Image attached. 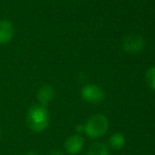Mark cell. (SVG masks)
I'll list each match as a JSON object with an SVG mask.
<instances>
[{"label": "cell", "instance_id": "obj_14", "mask_svg": "<svg viewBox=\"0 0 155 155\" xmlns=\"http://www.w3.org/2000/svg\"><path fill=\"white\" fill-rule=\"evenodd\" d=\"M0 136H1V129H0Z\"/></svg>", "mask_w": 155, "mask_h": 155}, {"label": "cell", "instance_id": "obj_10", "mask_svg": "<svg viewBox=\"0 0 155 155\" xmlns=\"http://www.w3.org/2000/svg\"><path fill=\"white\" fill-rule=\"evenodd\" d=\"M146 82L148 86L155 91V66L150 67L146 72Z\"/></svg>", "mask_w": 155, "mask_h": 155}, {"label": "cell", "instance_id": "obj_3", "mask_svg": "<svg viewBox=\"0 0 155 155\" xmlns=\"http://www.w3.org/2000/svg\"><path fill=\"white\" fill-rule=\"evenodd\" d=\"M82 100L91 104H99L104 100V91L100 86L95 84H87L80 90Z\"/></svg>", "mask_w": 155, "mask_h": 155}, {"label": "cell", "instance_id": "obj_6", "mask_svg": "<svg viewBox=\"0 0 155 155\" xmlns=\"http://www.w3.org/2000/svg\"><path fill=\"white\" fill-rule=\"evenodd\" d=\"M55 95L56 91L54 87L50 84H45L40 86V88L37 91V99H38L39 104L47 106L55 98Z\"/></svg>", "mask_w": 155, "mask_h": 155}, {"label": "cell", "instance_id": "obj_1", "mask_svg": "<svg viewBox=\"0 0 155 155\" xmlns=\"http://www.w3.org/2000/svg\"><path fill=\"white\" fill-rule=\"evenodd\" d=\"M27 123L33 132H43L50 123V115L47 106L39 103L31 106L27 114Z\"/></svg>", "mask_w": 155, "mask_h": 155}, {"label": "cell", "instance_id": "obj_4", "mask_svg": "<svg viewBox=\"0 0 155 155\" xmlns=\"http://www.w3.org/2000/svg\"><path fill=\"white\" fill-rule=\"evenodd\" d=\"M145 48V39L138 34H130L123 41V49L127 53L137 54Z\"/></svg>", "mask_w": 155, "mask_h": 155}, {"label": "cell", "instance_id": "obj_12", "mask_svg": "<svg viewBox=\"0 0 155 155\" xmlns=\"http://www.w3.org/2000/svg\"><path fill=\"white\" fill-rule=\"evenodd\" d=\"M50 155H63V154H62V152L57 151V150H56V151L51 152V153H50Z\"/></svg>", "mask_w": 155, "mask_h": 155}, {"label": "cell", "instance_id": "obj_13", "mask_svg": "<svg viewBox=\"0 0 155 155\" xmlns=\"http://www.w3.org/2000/svg\"><path fill=\"white\" fill-rule=\"evenodd\" d=\"M25 155H39V154L36 153V152H28V153H25Z\"/></svg>", "mask_w": 155, "mask_h": 155}, {"label": "cell", "instance_id": "obj_7", "mask_svg": "<svg viewBox=\"0 0 155 155\" xmlns=\"http://www.w3.org/2000/svg\"><path fill=\"white\" fill-rule=\"evenodd\" d=\"M14 36V27L8 20L0 21V44L4 45L12 41Z\"/></svg>", "mask_w": 155, "mask_h": 155}, {"label": "cell", "instance_id": "obj_11", "mask_svg": "<svg viewBox=\"0 0 155 155\" xmlns=\"http://www.w3.org/2000/svg\"><path fill=\"white\" fill-rule=\"evenodd\" d=\"M84 124H79V125L76 126V132H77V134H81V133H84Z\"/></svg>", "mask_w": 155, "mask_h": 155}, {"label": "cell", "instance_id": "obj_2", "mask_svg": "<svg viewBox=\"0 0 155 155\" xmlns=\"http://www.w3.org/2000/svg\"><path fill=\"white\" fill-rule=\"evenodd\" d=\"M84 126V134H86L89 138H100V137L104 136L108 132L109 120L104 115L95 114L87 120Z\"/></svg>", "mask_w": 155, "mask_h": 155}, {"label": "cell", "instance_id": "obj_8", "mask_svg": "<svg viewBox=\"0 0 155 155\" xmlns=\"http://www.w3.org/2000/svg\"><path fill=\"white\" fill-rule=\"evenodd\" d=\"M126 145V137L121 133H115L111 135L109 139V146L113 150H121Z\"/></svg>", "mask_w": 155, "mask_h": 155}, {"label": "cell", "instance_id": "obj_9", "mask_svg": "<svg viewBox=\"0 0 155 155\" xmlns=\"http://www.w3.org/2000/svg\"><path fill=\"white\" fill-rule=\"evenodd\" d=\"M87 155H109V148L104 143L96 141L89 147Z\"/></svg>", "mask_w": 155, "mask_h": 155}, {"label": "cell", "instance_id": "obj_5", "mask_svg": "<svg viewBox=\"0 0 155 155\" xmlns=\"http://www.w3.org/2000/svg\"><path fill=\"white\" fill-rule=\"evenodd\" d=\"M84 146V137L79 134L71 135L64 141L65 151H67V153L71 155H77L78 153H80Z\"/></svg>", "mask_w": 155, "mask_h": 155}]
</instances>
